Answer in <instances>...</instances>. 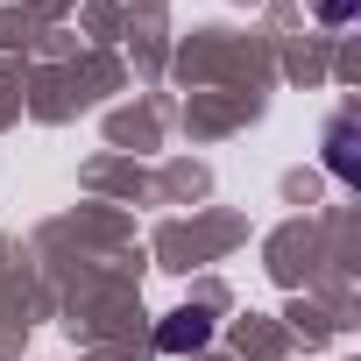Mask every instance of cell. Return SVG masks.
Here are the masks:
<instances>
[{
  "label": "cell",
  "mask_w": 361,
  "mask_h": 361,
  "mask_svg": "<svg viewBox=\"0 0 361 361\" xmlns=\"http://www.w3.org/2000/svg\"><path fill=\"white\" fill-rule=\"evenodd\" d=\"M206 340H213V319H206V312H170V319L156 326V347H163V354H199Z\"/></svg>",
  "instance_id": "cell-1"
},
{
  "label": "cell",
  "mask_w": 361,
  "mask_h": 361,
  "mask_svg": "<svg viewBox=\"0 0 361 361\" xmlns=\"http://www.w3.org/2000/svg\"><path fill=\"white\" fill-rule=\"evenodd\" d=\"M312 15L340 29V22H354V15H361V0H312Z\"/></svg>",
  "instance_id": "cell-2"
},
{
  "label": "cell",
  "mask_w": 361,
  "mask_h": 361,
  "mask_svg": "<svg viewBox=\"0 0 361 361\" xmlns=\"http://www.w3.org/2000/svg\"><path fill=\"white\" fill-rule=\"evenodd\" d=\"M333 177H354V156H347V121H333Z\"/></svg>",
  "instance_id": "cell-3"
}]
</instances>
